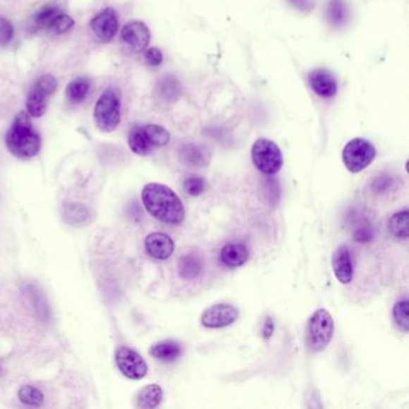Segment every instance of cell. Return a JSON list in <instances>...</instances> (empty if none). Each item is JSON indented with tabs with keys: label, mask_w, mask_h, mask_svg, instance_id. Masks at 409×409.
<instances>
[{
	"label": "cell",
	"mask_w": 409,
	"mask_h": 409,
	"mask_svg": "<svg viewBox=\"0 0 409 409\" xmlns=\"http://www.w3.org/2000/svg\"><path fill=\"white\" fill-rule=\"evenodd\" d=\"M58 13H61V10L54 5L44 6L32 18V27L35 29H49L51 22Z\"/></svg>",
	"instance_id": "obj_26"
},
{
	"label": "cell",
	"mask_w": 409,
	"mask_h": 409,
	"mask_svg": "<svg viewBox=\"0 0 409 409\" xmlns=\"http://www.w3.org/2000/svg\"><path fill=\"white\" fill-rule=\"evenodd\" d=\"M90 27L95 37L101 42L106 44L113 40L119 27L116 11L112 8H104L92 18Z\"/></svg>",
	"instance_id": "obj_10"
},
{
	"label": "cell",
	"mask_w": 409,
	"mask_h": 409,
	"mask_svg": "<svg viewBox=\"0 0 409 409\" xmlns=\"http://www.w3.org/2000/svg\"><path fill=\"white\" fill-rule=\"evenodd\" d=\"M179 157L185 166L193 167V169H202L208 165L212 153L205 145L185 143L181 147Z\"/></svg>",
	"instance_id": "obj_15"
},
{
	"label": "cell",
	"mask_w": 409,
	"mask_h": 409,
	"mask_svg": "<svg viewBox=\"0 0 409 409\" xmlns=\"http://www.w3.org/2000/svg\"><path fill=\"white\" fill-rule=\"evenodd\" d=\"M335 323L329 311L318 309L312 313L307 322V346L315 353L324 350L334 336Z\"/></svg>",
	"instance_id": "obj_4"
},
{
	"label": "cell",
	"mask_w": 409,
	"mask_h": 409,
	"mask_svg": "<svg viewBox=\"0 0 409 409\" xmlns=\"http://www.w3.org/2000/svg\"><path fill=\"white\" fill-rule=\"evenodd\" d=\"M164 397V391L160 385L149 384L142 388L136 397V405L138 408L153 409L160 405Z\"/></svg>",
	"instance_id": "obj_19"
},
{
	"label": "cell",
	"mask_w": 409,
	"mask_h": 409,
	"mask_svg": "<svg viewBox=\"0 0 409 409\" xmlns=\"http://www.w3.org/2000/svg\"><path fill=\"white\" fill-rule=\"evenodd\" d=\"M274 330H275V323H274L273 318H265L263 329H262V333H263V337H264L265 340H268V338L273 336Z\"/></svg>",
	"instance_id": "obj_35"
},
{
	"label": "cell",
	"mask_w": 409,
	"mask_h": 409,
	"mask_svg": "<svg viewBox=\"0 0 409 409\" xmlns=\"http://www.w3.org/2000/svg\"><path fill=\"white\" fill-rule=\"evenodd\" d=\"M251 157L256 169L267 176H274L280 172L283 165L281 149L275 142L267 138H260L253 143Z\"/></svg>",
	"instance_id": "obj_5"
},
{
	"label": "cell",
	"mask_w": 409,
	"mask_h": 409,
	"mask_svg": "<svg viewBox=\"0 0 409 409\" xmlns=\"http://www.w3.org/2000/svg\"><path fill=\"white\" fill-rule=\"evenodd\" d=\"M73 25H75V22H73L71 17L65 15V13H58L54 17V20L51 22L49 30H52L56 34H64V32L71 30L73 28Z\"/></svg>",
	"instance_id": "obj_30"
},
{
	"label": "cell",
	"mask_w": 409,
	"mask_h": 409,
	"mask_svg": "<svg viewBox=\"0 0 409 409\" xmlns=\"http://www.w3.org/2000/svg\"><path fill=\"white\" fill-rule=\"evenodd\" d=\"M408 210H401L393 214L389 220V231L396 239L405 240L408 238Z\"/></svg>",
	"instance_id": "obj_23"
},
{
	"label": "cell",
	"mask_w": 409,
	"mask_h": 409,
	"mask_svg": "<svg viewBox=\"0 0 409 409\" xmlns=\"http://www.w3.org/2000/svg\"><path fill=\"white\" fill-rule=\"evenodd\" d=\"M239 317V310L231 304H215L202 313L201 323L208 329H221L232 325Z\"/></svg>",
	"instance_id": "obj_9"
},
{
	"label": "cell",
	"mask_w": 409,
	"mask_h": 409,
	"mask_svg": "<svg viewBox=\"0 0 409 409\" xmlns=\"http://www.w3.org/2000/svg\"><path fill=\"white\" fill-rule=\"evenodd\" d=\"M89 90H90V80L85 77H80L68 83L66 95L73 104H80L88 95Z\"/></svg>",
	"instance_id": "obj_22"
},
{
	"label": "cell",
	"mask_w": 409,
	"mask_h": 409,
	"mask_svg": "<svg viewBox=\"0 0 409 409\" xmlns=\"http://www.w3.org/2000/svg\"><path fill=\"white\" fill-rule=\"evenodd\" d=\"M331 264H333L334 274L337 281L342 285H348L352 282L354 277L353 258L346 245L335 250L333 258H331Z\"/></svg>",
	"instance_id": "obj_12"
},
{
	"label": "cell",
	"mask_w": 409,
	"mask_h": 409,
	"mask_svg": "<svg viewBox=\"0 0 409 409\" xmlns=\"http://www.w3.org/2000/svg\"><path fill=\"white\" fill-rule=\"evenodd\" d=\"M116 361L118 369L121 370L125 377L133 381L142 379L148 372L145 359L136 350L128 347H121L116 350Z\"/></svg>",
	"instance_id": "obj_8"
},
{
	"label": "cell",
	"mask_w": 409,
	"mask_h": 409,
	"mask_svg": "<svg viewBox=\"0 0 409 409\" xmlns=\"http://www.w3.org/2000/svg\"><path fill=\"white\" fill-rule=\"evenodd\" d=\"M157 92H159V97L162 100L166 101V102H174L181 97V83L176 77L167 75V76L162 77V80L159 82Z\"/></svg>",
	"instance_id": "obj_21"
},
{
	"label": "cell",
	"mask_w": 409,
	"mask_h": 409,
	"mask_svg": "<svg viewBox=\"0 0 409 409\" xmlns=\"http://www.w3.org/2000/svg\"><path fill=\"white\" fill-rule=\"evenodd\" d=\"M145 250L149 256L157 261H166L172 256L176 245L172 238L165 233L155 232L145 238Z\"/></svg>",
	"instance_id": "obj_13"
},
{
	"label": "cell",
	"mask_w": 409,
	"mask_h": 409,
	"mask_svg": "<svg viewBox=\"0 0 409 409\" xmlns=\"http://www.w3.org/2000/svg\"><path fill=\"white\" fill-rule=\"evenodd\" d=\"M128 147L137 155H149L153 152L154 147L149 142L143 126H135L128 133Z\"/></svg>",
	"instance_id": "obj_20"
},
{
	"label": "cell",
	"mask_w": 409,
	"mask_h": 409,
	"mask_svg": "<svg viewBox=\"0 0 409 409\" xmlns=\"http://www.w3.org/2000/svg\"><path fill=\"white\" fill-rule=\"evenodd\" d=\"M408 300L403 299V300L397 301L396 304L393 307V318L397 326L403 331V333H408L409 321H408Z\"/></svg>",
	"instance_id": "obj_27"
},
{
	"label": "cell",
	"mask_w": 409,
	"mask_h": 409,
	"mask_svg": "<svg viewBox=\"0 0 409 409\" xmlns=\"http://www.w3.org/2000/svg\"><path fill=\"white\" fill-rule=\"evenodd\" d=\"M178 270H179V275L183 279H188V280L196 279L201 275L202 270H203V260L197 253H186L181 257Z\"/></svg>",
	"instance_id": "obj_18"
},
{
	"label": "cell",
	"mask_w": 409,
	"mask_h": 409,
	"mask_svg": "<svg viewBox=\"0 0 409 409\" xmlns=\"http://www.w3.org/2000/svg\"><path fill=\"white\" fill-rule=\"evenodd\" d=\"M183 189L190 196H201L207 190V181H205L204 178L191 176V177L185 179L184 183H183Z\"/></svg>",
	"instance_id": "obj_28"
},
{
	"label": "cell",
	"mask_w": 409,
	"mask_h": 409,
	"mask_svg": "<svg viewBox=\"0 0 409 409\" xmlns=\"http://www.w3.org/2000/svg\"><path fill=\"white\" fill-rule=\"evenodd\" d=\"M121 39L133 52H142L148 47L150 32L141 20H131L121 30Z\"/></svg>",
	"instance_id": "obj_11"
},
{
	"label": "cell",
	"mask_w": 409,
	"mask_h": 409,
	"mask_svg": "<svg viewBox=\"0 0 409 409\" xmlns=\"http://www.w3.org/2000/svg\"><path fill=\"white\" fill-rule=\"evenodd\" d=\"M56 87H58V82L51 75H44L34 83L27 97V109H28L29 116H35V118L44 116L47 111L49 97L56 92Z\"/></svg>",
	"instance_id": "obj_7"
},
{
	"label": "cell",
	"mask_w": 409,
	"mask_h": 409,
	"mask_svg": "<svg viewBox=\"0 0 409 409\" xmlns=\"http://www.w3.org/2000/svg\"><path fill=\"white\" fill-rule=\"evenodd\" d=\"M94 119L97 128L104 133H112L121 119V94L116 88L104 90L94 109Z\"/></svg>",
	"instance_id": "obj_3"
},
{
	"label": "cell",
	"mask_w": 409,
	"mask_h": 409,
	"mask_svg": "<svg viewBox=\"0 0 409 409\" xmlns=\"http://www.w3.org/2000/svg\"><path fill=\"white\" fill-rule=\"evenodd\" d=\"M372 229L370 228V226H362L354 233V239L358 243H367L372 239Z\"/></svg>",
	"instance_id": "obj_33"
},
{
	"label": "cell",
	"mask_w": 409,
	"mask_h": 409,
	"mask_svg": "<svg viewBox=\"0 0 409 409\" xmlns=\"http://www.w3.org/2000/svg\"><path fill=\"white\" fill-rule=\"evenodd\" d=\"M145 61L150 66H160L164 61V56H162L160 49L152 47L145 52Z\"/></svg>",
	"instance_id": "obj_32"
},
{
	"label": "cell",
	"mask_w": 409,
	"mask_h": 409,
	"mask_svg": "<svg viewBox=\"0 0 409 409\" xmlns=\"http://www.w3.org/2000/svg\"><path fill=\"white\" fill-rule=\"evenodd\" d=\"M68 212H70L68 214V220H71V219H78V221L85 220L87 217V209L80 204L70 205Z\"/></svg>",
	"instance_id": "obj_34"
},
{
	"label": "cell",
	"mask_w": 409,
	"mask_h": 409,
	"mask_svg": "<svg viewBox=\"0 0 409 409\" xmlns=\"http://www.w3.org/2000/svg\"><path fill=\"white\" fill-rule=\"evenodd\" d=\"M250 251L244 244L229 243L220 252V260L228 268H239L249 261Z\"/></svg>",
	"instance_id": "obj_16"
},
{
	"label": "cell",
	"mask_w": 409,
	"mask_h": 409,
	"mask_svg": "<svg viewBox=\"0 0 409 409\" xmlns=\"http://www.w3.org/2000/svg\"><path fill=\"white\" fill-rule=\"evenodd\" d=\"M328 15L331 23L335 25H340L343 23L347 17V10L342 0H330Z\"/></svg>",
	"instance_id": "obj_29"
},
{
	"label": "cell",
	"mask_w": 409,
	"mask_h": 409,
	"mask_svg": "<svg viewBox=\"0 0 409 409\" xmlns=\"http://www.w3.org/2000/svg\"><path fill=\"white\" fill-rule=\"evenodd\" d=\"M309 82L313 92L318 97L331 99L337 92V82L335 77L324 68L313 70L309 75Z\"/></svg>",
	"instance_id": "obj_14"
},
{
	"label": "cell",
	"mask_w": 409,
	"mask_h": 409,
	"mask_svg": "<svg viewBox=\"0 0 409 409\" xmlns=\"http://www.w3.org/2000/svg\"><path fill=\"white\" fill-rule=\"evenodd\" d=\"M18 398L22 403L32 407H40L44 401L42 391L32 386V385H23L18 390Z\"/></svg>",
	"instance_id": "obj_25"
},
{
	"label": "cell",
	"mask_w": 409,
	"mask_h": 409,
	"mask_svg": "<svg viewBox=\"0 0 409 409\" xmlns=\"http://www.w3.org/2000/svg\"><path fill=\"white\" fill-rule=\"evenodd\" d=\"M143 128H145V133L148 136L149 142L152 143L154 148L165 147V145H169L171 135L164 126L157 124H148L145 125Z\"/></svg>",
	"instance_id": "obj_24"
},
{
	"label": "cell",
	"mask_w": 409,
	"mask_h": 409,
	"mask_svg": "<svg viewBox=\"0 0 409 409\" xmlns=\"http://www.w3.org/2000/svg\"><path fill=\"white\" fill-rule=\"evenodd\" d=\"M142 202L152 216L167 225H181L185 208L181 198L167 185L150 183L142 191Z\"/></svg>",
	"instance_id": "obj_1"
},
{
	"label": "cell",
	"mask_w": 409,
	"mask_h": 409,
	"mask_svg": "<svg viewBox=\"0 0 409 409\" xmlns=\"http://www.w3.org/2000/svg\"><path fill=\"white\" fill-rule=\"evenodd\" d=\"M149 352H150V355L157 360L173 362L181 358L183 348L179 342L167 340V341L159 342L157 345H154Z\"/></svg>",
	"instance_id": "obj_17"
},
{
	"label": "cell",
	"mask_w": 409,
	"mask_h": 409,
	"mask_svg": "<svg viewBox=\"0 0 409 409\" xmlns=\"http://www.w3.org/2000/svg\"><path fill=\"white\" fill-rule=\"evenodd\" d=\"M13 27L10 20L0 16V46L8 44L13 40Z\"/></svg>",
	"instance_id": "obj_31"
},
{
	"label": "cell",
	"mask_w": 409,
	"mask_h": 409,
	"mask_svg": "<svg viewBox=\"0 0 409 409\" xmlns=\"http://www.w3.org/2000/svg\"><path fill=\"white\" fill-rule=\"evenodd\" d=\"M376 148L365 138H354L349 141L342 152V161L350 173H360L372 164L376 157Z\"/></svg>",
	"instance_id": "obj_6"
},
{
	"label": "cell",
	"mask_w": 409,
	"mask_h": 409,
	"mask_svg": "<svg viewBox=\"0 0 409 409\" xmlns=\"http://www.w3.org/2000/svg\"><path fill=\"white\" fill-rule=\"evenodd\" d=\"M8 152L18 159L28 160L37 157L41 149V137L32 128L28 113L17 114L11 128L6 133Z\"/></svg>",
	"instance_id": "obj_2"
}]
</instances>
